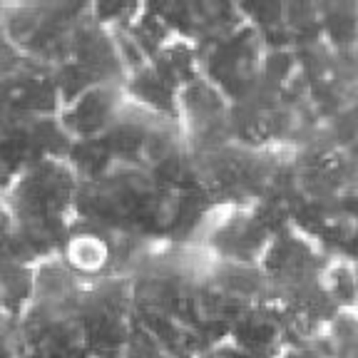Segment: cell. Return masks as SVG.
Returning a JSON list of instances; mask_svg holds the SVG:
<instances>
[{
  "label": "cell",
  "instance_id": "obj_1",
  "mask_svg": "<svg viewBox=\"0 0 358 358\" xmlns=\"http://www.w3.org/2000/svg\"><path fill=\"white\" fill-rule=\"evenodd\" d=\"M319 284L338 311H358V274L351 259H329L319 276Z\"/></svg>",
  "mask_w": 358,
  "mask_h": 358
},
{
  "label": "cell",
  "instance_id": "obj_2",
  "mask_svg": "<svg viewBox=\"0 0 358 358\" xmlns=\"http://www.w3.org/2000/svg\"><path fill=\"white\" fill-rule=\"evenodd\" d=\"M319 22L321 33L338 48H346L358 40V6H319Z\"/></svg>",
  "mask_w": 358,
  "mask_h": 358
},
{
  "label": "cell",
  "instance_id": "obj_3",
  "mask_svg": "<svg viewBox=\"0 0 358 358\" xmlns=\"http://www.w3.org/2000/svg\"><path fill=\"white\" fill-rule=\"evenodd\" d=\"M70 262L75 268H80L83 274H97L107 266L110 262V246L100 239V236L85 234L75 236V241L70 244Z\"/></svg>",
  "mask_w": 358,
  "mask_h": 358
},
{
  "label": "cell",
  "instance_id": "obj_4",
  "mask_svg": "<svg viewBox=\"0 0 358 358\" xmlns=\"http://www.w3.org/2000/svg\"><path fill=\"white\" fill-rule=\"evenodd\" d=\"M276 358H331L326 353H321L319 348L313 346H291V348H284Z\"/></svg>",
  "mask_w": 358,
  "mask_h": 358
}]
</instances>
